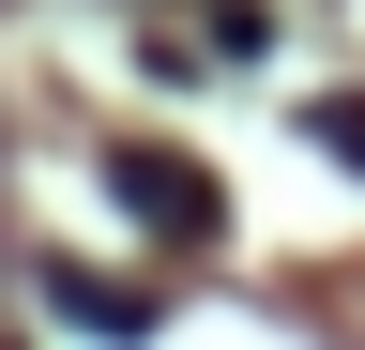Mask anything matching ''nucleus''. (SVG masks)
<instances>
[{
    "instance_id": "nucleus-1",
    "label": "nucleus",
    "mask_w": 365,
    "mask_h": 350,
    "mask_svg": "<svg viewBox=\"0 0 365 350\" xmlns=\"http://www.w3.org/2000/svg\"><path fill=\"white\" fill-rule=\"evenodd\" d=\"M107 183H122L137 229H168V244H213V229H228L213 168H182V153H153V138H122V153H107Z\"/></svg>"
},
{
    "instance_id": "nucleus-2",
    "label": "nucleus",
    "mask_w": 365,
    "mask_h": 350,
    "mask_svg": "<svg viewBox=\"0 0 365 350\" xmlns=\"http://www.w3.org/2000/svg\"><path fill=\"white\" fill-rule=\"evenodd\" d=\"M46 304H76L91 335H153V304H137V289H91V274H46Z\"/></svg>"
},
{
    "instance_id": "nucleus-3",
    "label": "nucleus",
    "mask_w": 365,
    "mask_h": 350,
    "mask_svg": "<svg viewBox=\"0 0 365 350\" xmlns=\"http://www.w3.org/2000/svg\"><path fill=\"white\" fill-rule=\"evenodd\" d=\"M319 153H350V168H365V92H335V107H319Z\"/></svg>"
}]
</instances>
